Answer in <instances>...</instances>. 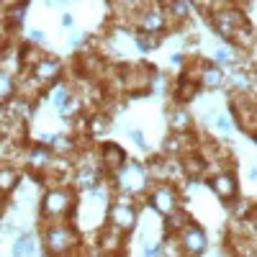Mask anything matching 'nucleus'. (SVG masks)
<instances>
[{"label":"nucleus","mask_w":257,"mask_h":257,"mask_svg":"<svg viewBox=\"0 0 257 257\" xmlns=\"http://www.w3.org/2000/svg\"><path fill=\"white\" fill-rule=\"evenodd\" d=\"M201 67L196 72H190V77H196V82L206 90H221L226 85V70L213 59H198Z\"/></svg>","instance_id":"obj_12"},{"label":"nucleus","mask_w":257,"mask_h":257,"mask_svg":"<svg viewBox=\"0 0 257 257\" xmlns=\"http://www.w3.org/2000/svg\"><path fill=\"white\" fill-rule=\"evenodd\" d=\"M175 237H178V244L183 249V257H203L206 249H208L206 229L196 221H188L185 226H180V231Z\"/></svg>","instance_id":"obj_8"},{"label":"nucleus","mask_w":257,"mask_h":257,"mask_svg":"<svg viewBox=\"0 0 257 257\" xmlns=\"http://www.w3.org/2000/svg\"><path fill=\"white\" fill-rule=\"evenodd\" d=\"M113 190H118L121 196L126 198H134V196H142L149 185V175H147V167L137 160H126L116 173L108 178Z\"/></svg>","instance_id":"obj_3"},{"label":"nucleus","mask_w":257,"mask_h":257,"mask_svg":"<svg viewBox=\"0 0 257 257\" xmlns=\"http://www.w3.org/2000/svg\"><path fill=\"white\" fill-rule=\"evenodd\" d=\"M162 8L167 13L170 24H178V21H185L190 13V3L188 0H162Z\"/></svg>","instance_id":"obj_20"},{"label":"nucleus","mask_w":257,"mask_h":257,"mask_svg":"<svg viewBox=\"0 0 257 257\" xmlns=\"http://www.w3.org/2000/svg\"><path fill=\"white\" fill-rule=\"evenodd\" d=\"M34 254V234H21L13 242V257H31Z\"/></svg>","instance_id":"obj_24"},{"label":"nucleus","mask_w":257,"mask_h":257,"mask_svg":"<svg viewBox=\"0 0 257 257\" xmlns=\"http://www.w3.org/2000/svg\"><path fill=\"white\" fill-rule=\"evenodd\" d=\"M216 257H221V254H216Z\"/></svg>","instance_id":"obj_36"},{"label":"nucleus","mask_w":257,"mask_h":257,"mask_svg":"<svg viewBox=\"0 0 257 257\" xmlns=\"http://www.w3.org/2000/svg\"><path fill=\"white\" fill-rule=\"evenodd\" d=\"M128 137H132L134 139V144H139L142 149H147V139H144V132H142V128H128Z\"/></svg>","instance_id":"obj_28"},{"label":"nucleus","mask_w":257,"mask_h":257,"mask_svg":"<svg viewBox=\"0 0 257 257\" xmlns=\"http://www.w3.org/2000/svg\"><path fill=\"white\" fill-rule=\"evenodd\" d=\"M134 26L139 34H149V36H162V31L167 29V13L162 8V0H149L147 6H139L132 16Z\"/></svg>","instance_id":"obj_4"},{"label":"nucleus","mask_w":257,"mask_h":257,"mask_svg":"<svg viewBox=\"0 0 257 257\" xmlns=\"http://www.w3.org/2000/svg\"><path fill=\"white\" fill-rule=\"evenodd\" d=\"M137 221H139V213H137V206L128 201L126 196L108 203V213H105V224L123 231V234H132L137 229Z\"/></svg>","instance_id":"obj_6"},{"label":"nucleus","mask_w":257,"mask_h":257,"mask_svg":"<svg viewBox=\"0 0 257 257\" xmlns=\"http://www.w3.org/2000/svg\"><path fill=\"white\" fill-rule=\"evenodd\" d=\"M54 3H70V0H47V6H54Z\"/></svg>","instance_id":"obj_33"},{"label":"nucleus","mask_w":257,"mask_h":257,"mask_svg":"<svg viewBox=\"0 0 257 257\" xmlns=\"http://www.w3.org/2000/svg\"><path fill=\"white\" fill-rule=\"evenodd\" d=\"M29 75L39 82V85H52L54 80H59L62 75V62L57 57H49V54H41L31 67H29Z\"/></svg>","instance_id":"obj_13"},{"label":"nucleus","mask_w":257,"mask_h":257,"mask_svg":"<svg viewBox=\"0 0 257 257\" xmlns=\"http://www.w3.org/2000/svg\"><path fill=\"white\" fill-rule=\"evenodd\" d=\"M52 160H54V152H52L49 144H31L29 152H26V165L31 167L34 175L44 173V170L52 165Z\"/></svg>","instance_id":"obj_15"},{"label":"nucleus","mask_w":257,"mask_h":257,"mask_svg":"<svg viewBox=\"0 0 257 257\" xmlns=\"http://www.w3.org/2000/svg\"><path fill=\"white\" fill-rule=\"evenodd\" d=\"M70 95H72V93H70V88H67L64 82H54L52 88H49V100H52V105H54L57 111L62 108L64 103H67V98H70Z\"/></svg>","instance_id":"obj_23"},{"label":"nucleus","mask_w":257,"mask_h":257,"mask_svg":"<svg viewBox=\"0 0 257 257\" xmlns=\"http://www.w3.org/2000/svg\"><path fill=\"white\" fill-rule=\"evenodd\" d=\"M80 105H82V103H80V98H77V95H70V98H67V103H64L62 108H59V113H62L64 118H72L75 113H80Z\"/></svg>","instance_id":"obj_26"},{"label":"nucleus","mask_w":257,"mask_h":257,"mask_svg":"<svg viewBox=\"0 0 257 257\" xmlns=\"http://www.w3.org/2000/svg\"><path fill=\"white\" fill-rule=\"evenodd\" d=\"M6 123H8V116H6V108L0 105V134H6Z\"/></svg>","instance_id":"obj_30"},{"label":"nucleus","mask_w":257,"mask_h":257,"mask_svg":"<svg viewBox=\"0 0 257 257\" xmlns=\"http://www.w3.org/2000/svg\"><path fill=\"white\" fill-rule=\"evenodd\" d=\"M198 93H201V85L196 82V77H190L185 72L180 75V80L175 82V88H173V98H175L178 105H185L190 100H196Z\"/></svg>","instance_id":"obj_16"},{"label":"nucleus","mask_w":257,"mask_h":257,"mask_svg":"<svg viewBox=\"0 0 257 257\" xmlns=\"http://www.w3.org/2000/svg\"><path fill=\"white\" fill-rule=\"evenodd\" d=\"M147 206L160 219H167L170 213H175L180 208V193H178L175 183H155L152 190H149V196H147Z\"/></svg>","instance_id":"obj_5"},{"label":"nucleus","mask_w":257,"mask_h":257,"mask_svg":"<svg viewBox=\"0 0 257 257\" xmlns=\"http://www.w3.org/2000/svg\"><path fill=\"white\" fill-rule=\"evenodd\" d=\"M85 128H88V137H90V139H98V137H103V134L111 128V116L105 113V111H98V113L88 116V121H85Z\"/></svg>","instance_id":"obj_19"},{"label":"nucleus","mask_w":257,"mask_h":257,"mask_svg":"<svg viewBox=\"0 0 257 257\" xmlns=\"http://www.w3.org/2000/svg\"><path fill=\"white\" fill-rule=\"evenodd\" d=\"M126 239H128V234H123V231H118V229L105 224L98 231V237H95V252H100L105 257H123Z\"/></svg>","instance_id":"obj_11"},{"label":"nucleus","mask_w":257,"mask_h":257,"mask_svg":"<svg viewBox=\"0 0 257 257\" xmlns=\"http://www.w3.org/2000/svg\"><path fill=\"white\" fill-rule=\"evenodd\" d=\"M167 121H170V132H193V116L188 113V108H183V105L170 108Z\"/></svg>","instance_id":"obj_18"},{"label":"nucleus","mask_w":257,"mask_h":257,"mask_svg":"<svg viewBox=\"0 0 257 257\" xmlns=\"http://www.w3.org/2000/svg\"><path fill=\"white\" fill-rule=\"evenodd\" d=\"M13 95H16V80H13V75L0 70V105H6Z\"/></svg>","instance_id":"obj_22"},{"label":"nucleus","mask_w":257,"mask_h":257,"mask_svg":"<svg viewBox=\"0 0 257 257\" xmlns=\"http://www.w3.org/2000/svg\"><path fill=\"white\" fill-rule=\"evenodd\" d=\"M62 26H64V29H70V26H72V16H70V13H64V16H62Z\"/></svg>","instance_id":"obj_32"},{"label":"nucleus","mask_w":257,"mask_h":257,"mask_svg":"<svg viewBox=\"0 0 257 257\" xmlns=\"http://www.w3.org/2000/svg\"><path fill=\"white\" fill-rule=\"evenodd\" d=\"M88 257H105V254H100V252H93V254H88Z\"/></svg>","instance_id":"obj_34"},{"label":"nucleus","mask_w":257,"mask_h":257,"mask_svg":"<svg viewBox=\"0 0 257 257\" xmlns=\"http://www.w3.org/2000/svg\"><path fill=\"white\" fill-rule=\"evenodd\" d=\"M103 178H105V173H103V167H100V162H98V155H95V157L88 155V152L80 155L77 165L72 167V183H75V188L90 190V188H95Z\"/></svg>","instance_id":"obj_7"},{"label":"nucleus","mask_w":257,"mask_h":257,"mask_svg":"<svg viewBox=\"0 0 257 257\" xmlns=\"http://www.w3.org/2000/svg\"><path fill=\"white\" fill-rule=\"evenodd\" d=\"M208 185L221 198V203H234L239 198V180H237V175H234L229 167L216 170V173L208 178Z\"/></svg>","instance_id":"obj_10"},{"label":"nucleus","mask_w":257,"mask_h":257,"mask_svg":"<svg viewBox=\"0 0 257 257\" xmlns=\"http://www.w3.org/2000/svg\"><path fill=\"white\" fill-rule=\"evenodd\" d=\"M231 116L237 118V126L242 132L254 137V128H257L254 93H231Z\"/></svg>","instance_id":"obj_9"},{"label":"nucleus","mask_w":257,"mask_h":257,"mask_svg":"<svg viewBox=\"0 0 257 257\" xmlns=\"http://www.w3.org/2000/svg\"><path fill=\"white\" fill-rule=\"evenodd\" d=\"M75 203H77V196L72 193V188L67 185H49L44 198L39 203V211H41V219L47 224L49 221H64L72 216L75 211Z\"/></svg>","instance_id":"obj_2"},{"label":"nucleus","mask_w":257,"mask_h":257,"mask_svg":"<svg viewBox=\"0 0 257 257\" xmlns=\"http://www.w3.org/2000/svg\"><path fill=\"white\" fill-rule=\"evenodd\" d=\"M72 257H77V254H72Z\"/></svg>","instance_id":"obj_35"},{"label":"nucleus","mask_w":257,"mask_h":257,"mask_svg":"<svg viewBox=\"0 0 257 257\" xmlns=\"http://www.w3.org/2000/svg\"><path fill=\"white\" fill-rule=\"evenodd\" d=\"M188 3H190V8H196L206 18H211L219 8H226L229 6V3H224V0H188Z\"/></svg>","instance_id":"obj_21"},{"label":"nucleus","mask_w":257,"mask_h":257,"mask_svg":"<svg viewBox=\"0 0 257 257\" xmlns=\"http://www.w3.org/2000/svg\"><path fill=\"white\" fill-rule=\"evenodd\" d=\"M21 183V170L11 162L0 165V196H11Z\"/></svg>","instance_id":"obj_17"},{"label":"nucleus","mask_w":257,"mask_h":257,"mask_svg":"<svg viewBox=\"0 0 257 257\" xmlns=\"http://www.w3.org/2000/svg\"><path fill=\"white\" fill-rule=\"evenodd\" d=\"M211 116H213V126H216L221 134H229V132H231V116H229V113L216 111V113H211Z\"/></svg>","instance_id":"obj_27"},{"label":"nucleus","mask_w":257,"mask_h":257,"mask_svg":"<svg viewBox=\"0 0 257 257\" xmlns=\"http://www.w3.org/2000/svg\"><path fill=\"white\" fill-rule=\"evenodd\" d=\"M41 242H44V249L52 257H72L77 254V247H80V234L72 224L49 221L44 231H41Z\"/></svg>","instance_id":"obj_1"},{"label":"nucleus","mask_w":257,"mask_h":257,"mask_svg":"<svg viewBox=\"0 0 257 257\" xmlns=\"http://www.w3.org/2000/svg\"><path fill=\"white\" fill-rule=\"evenodd\" d=\"M157 44H160V36H149V34H139V31L134 36V47L139 52H152Z\"/></svg>","instance_id":"obj_25"},{"label":"nucleus","mask_w":257,"mask_h":257,"mask_svg":"<svg viewBox=\"0 0 257 257\" xmlns=\"http://www.w3.org/2000/svg\"><path fill=\"white\" fill-rule=\"evenodd\" d=\"M0 6H3V8H18V6H24V0H0Z\"/></svg>","instance_id":"obj_29"},{"label":"nucleus","mask_w":257,"mask_h":257,"mask_svg":"<svg viewBox=\"0 0 257 257\" xmlns=\"http://www.w3.org/2000/svg\"><path fill=\"white\" fill-rule=\"evenodd\" d=\"M44 39H47V36H44V31H39V29H34V31H31V41H39V44H44Z\"/></svg>","instance_id":"obj_31"},{"label":"nucleus","mask_w":257,"mask_h":257,"mask_svg":"<svg viewBox=\"0 0 257 257\" xmlns=\"http://www.w3.org/2000/svg\"><path fill=\"white\" fill-rule=\"evenodd\" d=\"M126 160H128V157H126V152H123V147L116 144V142H105V144L98 147V162H100V167H103L105 178H111Z\"/></svg>","instance_id":"obj_14"}]
</instances>
